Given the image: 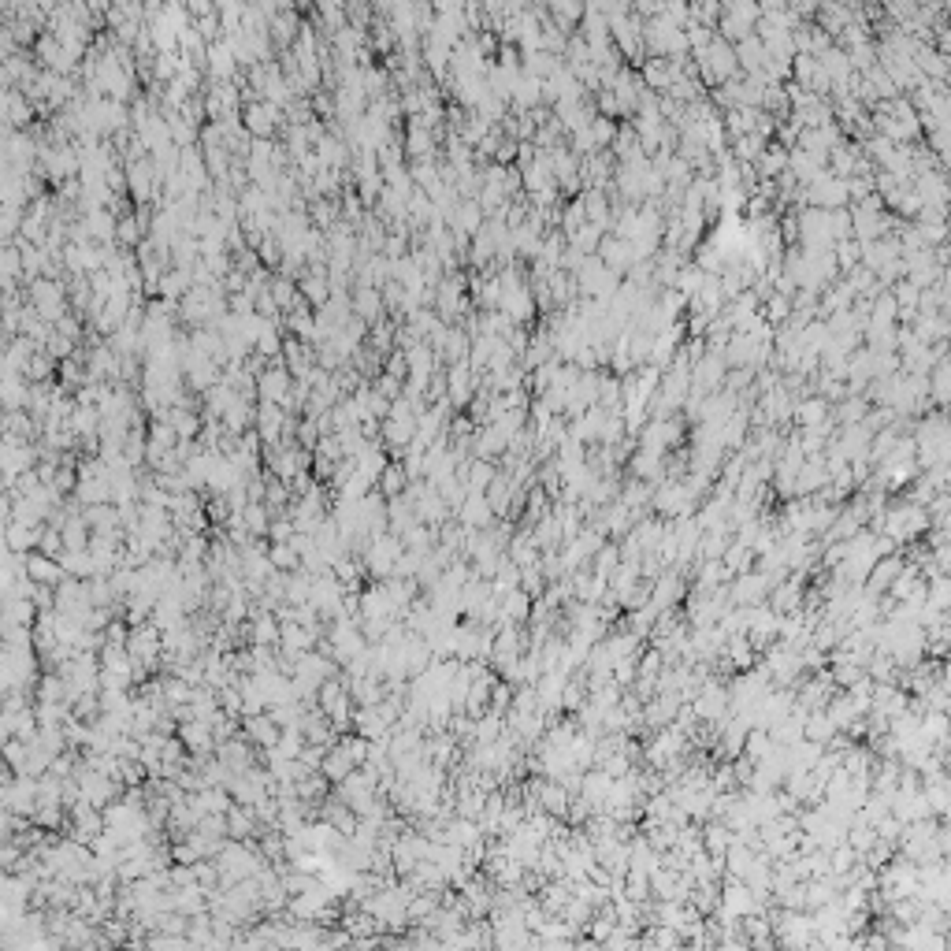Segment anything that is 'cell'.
<instances>
[{
  "label": "cell",
  "instance_id": "obj_1",
  "mask_svg": "<svg viewBox=\"0 0 951 951\" xmlns=\"http://www.w3.org/2000/svg\"><path fill=\"white\" fill-rule=\"evenodd\" d=\"M34 807H38V777H8V781L0 784V810H8V814H15V818L30 821L34 818Z\"/></svg>",
  "mask_w": 951,
  "mask_h": 951
},
{
  "label": "cell",
  "instance_id": "obj_2",
  "mask_svg": "<svg viewBox=\"0 0 951 951\" xmlns=\"http://www.w3.org/2000/svg\"><path fill=\"white\" fill-rule=\"evenodd\" d=\"M23 573L34 580V584L41 587H56L60 580H64V565L56 558H49V554H41V550H30V554H23Z\"/></svg>",
  "mask_w": 951,
  "mask_h": 951
},
{
  "label": "cell",
  "instance_id": "obj_3",
  "mask_svg": "<svg viewBox=\"0 0 951 951\" xmlns=\"http://www.w3.org/2000/svg\"><path fill=\"white\" fill-rule=\"evenodd\" d=\"M379 476H383V480H379V487H383V495H391V498H394V495H398V491H402V487H405L402 469H383V472H379Z\"/></svg>",
  "mask_w": 951,
  "mask_h": 951
},
{
  "label": "cell",
  "instance_id": "obj_4",
  "mask_svg": "<svg viewBox=\"0 0 951 951\" xmlns=\"http://www.w3.org/2000/svg\"><path fill=\"white\" fill-rule=\"evenodd\" d=\"M8 773H12V766H8V762H4V751H0V784L8 781Z\"/></svg>",
  "mask_w": 951,
  "mask_h": 951
}]
</instances>
